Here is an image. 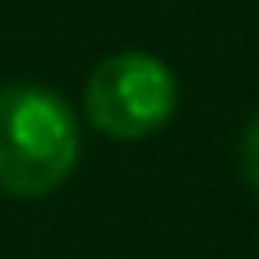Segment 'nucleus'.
<instances>
[{"label":"nucleus","mask_w":259,"mask_h":259,"mask_svg":"<svg viewBox=\"0 0 259 259\" xmlns=\"http://www.w3.org/2000/svg\"><path fill=\"white\" fill-rule=\"evenodd\" d=\"M82 108L104 139L139 143L168 125L177 108V78L151 52H139V48L112 52L91 69Z\"/></svg>","instance_id":"obj_2"},{"label":"nucleus","mask_w":259,"mask_h":259,"mask_svg":"<svg viewBox=\"0 0 259 259\" xmlns=\"http://www.w3.org/2000/svg\"><path fill=\"white\" fill-rule=\"evenodd\" d=\"M82 134L74 108L39 82L0 87V194L44 199L74 173Z\"/></svg>","instance_id":"obj_1"},{"label":"nucleus","mask_w":259,"mask_h":259,"mask_svg":"<svg viewBox=\"0 0 259 259\" xmlns=\"http://www.w3.org/2000/svg\"><path fill=\"white\" fill-rule=\"evenodd\" d=\"M242 173H246V182L255 186V194H259V112L250 117L246 134H242Z\"/></svg>","instance_id":"obj_3"}]
</instances>
